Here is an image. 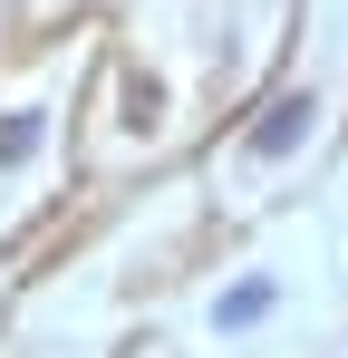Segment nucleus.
I'll list each match as a JSON object with an SVG mask.
<instances>
[{
  "label": "nucleus",
  "instance_id": "nucleus-1",
  "mask_svg": "<svg viewBox=\"0 0 348 358\" xmlns=\"http://www.w3.org/2000/svg\"><path fill=\"white\" fill-rule=\"evenodd\" d=\"M310 117H319L310 97H281V107H261V126H252V155H261V165H281L290 145L310 136Z\"/></svg>",
  "mask_w": 348,
  "mask_h": 358
},
{
  "label": "nucleus",
  "instance_id": "nucleus-2",
  "mask_svg": "<svg viewBox=\"0 0 348 358\" xmlns=\"http://www.w3.org/2000/svg\"><path fill=\"white\" fill-rule=\"evenodd\" d=\"M271 300H281V291H271L261 271H252V281H232V291L213 300V329H252V320H271Z\"/></svg>",
  "mask_w": 348,
  "mask_h": 358
},
{
  "label": "nucleus",
  "instance_id": "nucleus-3",
  "mask_svg": "<svg viewBox=\"0 0 348 358\" xmlns=\"http://www.w3.org/2000/svg\"><path fill=\"white\" fill-rule=\"evenodd\" d=\"M39 155V117H10L0 126V165H29Z\"/></svg>",
  "mask_w": 348,
  "mask_h": 358
}]
</instances>
